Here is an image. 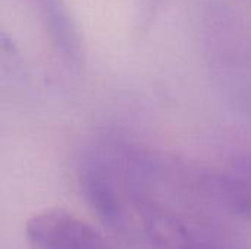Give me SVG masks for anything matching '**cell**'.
<instances>
[{
  "label": "cell",
  "mask_w": 251,
  "mask_h": 249,
  "mask_svg": "<svg viewBox=\"0 0 251 249\" xmlns=\"http://www.w3.org/2000/svg\"><path fill=\"white\" fill-rule=\"evenodd\" d=\"M201 47L212 81L228 106L251 123V22L226 3L201 12Z\"/></svg>",
  "instance_id": "cell-1"
},
{
  "label": "cell",
  "mask_w": 251,
  "mask_h": 249,
  "mask_svg": "<svg viewBox=\"0 0 251 249\" xmlns=\"http://www.w3.org/2000/svg\"><path fill=\"white\" fill-rule=\"evenodd\" d=\"M78 181L82 197L97 219L115 230H122L126 225L129 200L121 169L109 145L84 156L78 169Z\"/></svg>",
  "instance_id": "cell-2"
},
{
  "label": "cell",
  "mask_w": 251,
  "mask_h": 249,
  "mask_svg": "<svg viewBox=\"0 0 251 249\" xmlns=\"http://www.w3.org/2000/svg\"><path fill=\"white\" fill-rule=\"evenodd\" d=\"M25 236L35 249H113L93 226L57 208L29 217Z\"/></svg>",
  "instance_id": "cell-3"
},
{
  "label": "cell",
  "mask_w": 251,
  "mask_h": 249,
  "mask_svg": "<svg viewBox=\"0 0 251 249\" xmlns=\"http://www.w3.org/2000/svg\"><path fill=\"white\" fill-rule=\"evenodd\" d=\"M190 185L194 192L213 201L228 213L251 222V178L238 173L193 169Z\"/></svg>",
  "instance_id": "cell-4"
},
{
  "label": "cell",
  "mask_w": 251,
  "mask_h": 249,
  "mask_svg": "<svg viewBox=\"0 0 251 249\" xmlns=\"http://www.w3.org/2000/svg\"><path fill=\"white\" fill-rule=\"evenodd\" d=\"M32 3L57 54L68 66L78 68L82 62L81 38L63 0H32Z\"/></svg>",
  "instance_id": "cell-5"
},
{
  "label": "cell",
  "mask_w": 251,
  "mask_h": 249,
  "mask_svg": "<svg viewBox=\"0 0 251 249\" xmlns=\"http://www.w3.org/2000/svg\"><path fill=\"white\" fill-rule=\"evenodd\" d=\"M234 167H235L238 172H241V173H244V175H247V176H250L251 178V156L238 157V158L234 161Z\"/></svg>",
  "instance_id": "cell-6"
}]
</instances>
